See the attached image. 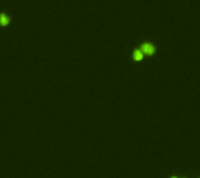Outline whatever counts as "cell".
I'll return each instance as SVG.
<instances>
[{
    "label": "cell",
    "instance_id": "cell-2",
    "mask_svg": "<svg viewBox=\"0 0 200 178\" xmlns=\"http://www.w3.org/2000/svg\"><path fill=\"white\" fill-rule=\"evenodd\" d=\"M8 23H9V18L5 14V13H1L0 14V26H8Z\"/></svg>",
    "mask_w": 200,
    "mask_h": 178
},
{
    "label": "cell",
    "instance_id": "cell-1",
    "mask_svg": "<svg viewBox=\"0 0 200 178\" xmlns=\"http://www.w3.org/2000/svg\"><path fill=\"white\" fill-rule=\"evenodd\" d=\"M141 50L143 51V54L149 55V56H151V55L155 54V47L152 44H150V43H144L142 45V49Z\"/></svg>",
    "mask_w": 200,
    "mask_h": 178
},
{
    "label": "cell",
    "instance_id": "cell-4",
    "mask_svg": "<svg viewBox=\"0 0 200 178\" xmlns=\"http://www.w3.org/2000/svg\"><path fill=\"white\" fill-rule=\"evenodd\" d=\"M171 178H178V177H176V176H173V177H171Z\"/></svg>",
    "mask_w": 200,
    "mask_h": 178
},
{
    "label": "cell",
    "instance_id": "cell-3",
    "mask_svg": "<svg viewBox=\"0 0 200 178\" xmlns=\"http://www.w3.org/2000/svg\"><path fill=\"white\" fill-rule=\"evenodd\" d=\"M142 58H143V51L142 50H136V51L133 53V59L141 61Z\"/></svg>",
    "mask_w": 200,
    "mask_h": 178
}]
</instances>
